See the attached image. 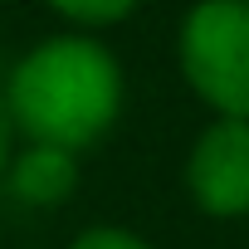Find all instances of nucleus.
I'll return each mask as SVG.
<instances>
[{
    "instance_id": "obj_4",
    "label": "nucleus",
    "mask_w": 249,
    "mask_h": 249,
    "mask_svg": "<svg viewBox=\"0 0 249 249\" xmlns=\"http://www.w3.org/2000/svg\"><path fill=\"white\" fill-rule=\"evenodd\" d=\"M73 181H78L73 152L49 147V142H30V147L15 157V176H10L15 196L30 200V205H54V200H64V196L73 191Z\"/></svg>"
},
{
    "instance_id": "obj_2",
    "label": "nucleus",
    "mask_w": 249,
    "mask_h": 249,
    "mask_svg": "<svg viewBox=\"0 0 249 249\" xmlns=\"http://www.w3.org/2000/svg\"><path fill=\"white\" fill-rule=\"evenodd\" d=\"M181 69L220 117H249V0H200L181 25Z\"/></svg>"
},
{
    "instance_id": "obj_1",
    "label": "nucleus",
    "mask_w": 249,
    "mask_h": 249,
    "mask_svg": "<svg viewBox=\"0 0 249 249\" xmlns=\"http://www.w3.org/2000/svg\"><path fill=\"white\" fill-rule=\"evenodd\" d=\"M5 93H10L15 127L30 142L78 152L112 127L122 107V73L103 44L59 35L35 44L15 64Z\"/></svg>"
},
{
    "instance_id": "obj_3",
    "label": "nucleus",
    "mask_w": 249,
    "mask_h": 249,
    "mask_svg": "<svg viewBox=\"0 0 249 249\" xmlns=\"http://www.w3.org/2000/svg\"><path fill=\"white\" fill-rule=\"evenodd\" d=\"M186 181L200 210L210 215H244L249 210V117H220L200 132Z\"/></svg>"
},
{
    "instance_id": "obj_5",
    "label": "nucleus",
    "mask_w": 249,
    "mask_h": 249,
    "mask_svg": "<svg viewBox=\"0 0 249 249\" xmlns=\"http://www.w3.org/2000/svg\"><path fill=\"white\" fill-rule=\"evenodd\" d=\"M49 5H54L59 15L78 20V25H112V20L127 15L137 0H49Z\"/></svg>"
},
{
    "instance_id": "obj_7",
    "label": "nucleus",
    "mask_w": 249,
    "mask_h": 249,
    "mask_svg": "<svg viewBox=\"0 0 249 249\" xmlns=\"http://www.w3.org/2000/svg\"><path fill=\"white\" fill-rule=\"evenodd\" d=\"M10 137H15V112H10V93L0 83V171L10 166Z\"/></svg>"
},
{
    "instance_id": "obj_6",
    "label": "nucleus",
    "mask_w": 249,
    "mask_h": 249,
    "mask_svg": "<svg viewBox=\"0 0 249 249\" xmlns=\"http://www.w3.org/2000/svg\"><path fill=\"white\" fill-rule=\"evenodd\" d=\"M69 249H152V244L127 234V230H83Z\"/></svg>"
}]
</instances>
